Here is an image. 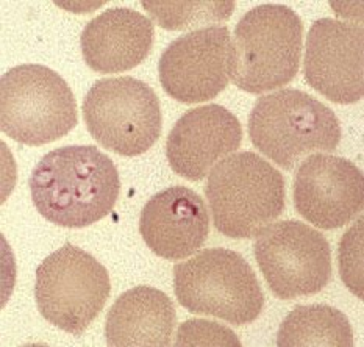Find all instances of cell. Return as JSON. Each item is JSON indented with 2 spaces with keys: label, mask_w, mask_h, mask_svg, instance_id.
Masks as SVG:
<instances>
[{
  "label": "cell",
  "mask_w": 364,
  "mask_h": 347,
  "mask_svg": "<svg viewBox=\"0 0 364 347\" xmlns=\"http://www.w3.org/2000/svg\"><path fill=\"white\" fill-rule=\"evenodd\" d=\"M28 185L43 218L60 227L83 228L112 213L121 177L113 160L96 146H65L38 161Z\"/></svg>",
  "instance_id": "obj_1"
},
{
  "label": "cell",
  "mask_w": 364,
  "mask_h": 347,
  "mask_svg": "<svg viewBox=\"0 0 364 347\" xmlns=\"http://www.w3.org/2000/svg\"><path fill=\"white\" fill-rule=\"evenodd\" d=\"M304 23L292 8L263 4L236 23L230 78L240 90L263 94L294 80L302 58Z\"/></svg>",
  "instance_id": "obj_2"
},
{
  "label": "cell",
  "mask_w": 364,
  "mask_h": 347,
  "mask_svg": "<svg viewBox=\"0 0 364 347\" xmlns=\"http://www.w3.org/2000/svg\"><path fill=\"white\" fill-rule=\"evenodd\" d=\"M205 194L216 230L233 240H249L284 210V178L253 152L220 160L208 176Z\"/></svg>",
  "instance_id": "obj_3"
},
{
  "label": "cell",
  "mask_w": 364,
  "mask_h": 347,
  "mask_svg": "<svg viewBox=\"0 0 364 347\" xmlns=\"http://www.w3.org/2000/svg\"><path fill=\"white\" fill-rule=\"evenodd\" d=\"M249 137L258 151L291 171L311 152H333L341 143V122L333 110L300 90L263 96L249 116Z\"/></svg>",
  "instance_id": "obj_4"
},
{
  "label": "cell",
  "mask_w": 364,
  "mask_h": 347,
  "mask_svg": "<svg viewBox=\"0 0 364 347\" xmlns=\"http://www.w3.org/2000/svg\"><path fill=\"white\" fill-rule=\"evenodd\" d=\"M173 291L181 306L235 326L252 324L263 311L264 294L252 266L238 252L205 249L173 267Z\"/></svg>",
  "instance_id": "obj_5"
},
{
  "label": "cell",
  "mask_w": 364,
  "mask_h": 347,
  "mask_svg": "<svg viewBox=\"0 0 364 347\" xmlns=\"http://www.w3.org/2000/svg\"><path fill=\"white\" fill-rule=\"evenodd\" d=\"M77 122L74 92L50 68L21 65L0 78V129L11 139L44 146L66 137Z\"/></svg>",
  "instance_id": "obj_6"
},
{
  "label": "cell",
  "mask_w": 364,
  "mask_h": 347,
  "mask_svg": "<svg viewBox=\"0 0 364 347\" xmlns=\"http://www.w3.org/2000/svg\"><path fill=\"white\" fill-rule=\"evenodd\" d=\"M112 283L107 267L88 252L65 244L36 269L35 299L41 316L65 332L80 336L108 301Z\"/></svg>",
  "instance_id": "obj_7"
},
{
  "label": "cell",
  "mask_w": 364,
  "mask_h": 347,
  "mask_svg": "<svg viewBox=\"0 0 364 347\" xmlns=\"http://www.w3.org/2000/svg\"><path fill=\"white\" fill-rule=\"evenodd\" d=\"M83 117L91 137L122 156L146 154L161 135L156 92L133 77L94 83L83 100Z\"/></svg>",
  "instance_id": "obj_8"
},
{
  "label": "cell",
  "mask_w": 364,
  "mask_h": 347,
  "mask_svg": "<svg viewBox=\"0 0 364 347\" xmlns=\"http://www.w3.org/2000/svg\"><path fill=\"white\" fill-rule=\"evenodd\" d=\"M253 250L269 288L284 301L321 293L333 275L326 236L300 220L264 227Z\"/></svg>",
  "instance_id": "obj_9"
},
{
  "label": "cell",
  "mask_w": 364,
  "mask_h": 347,
  "mask_svg": "<svg viewBox=\"0 0 364 347\" xmlns=\"http://www.w3.org/2000/svg\"><path fill=\"white\" fill-rule=\"evenodd\" d=\"M230 63V30L207 27L172 41L158 63V74L166 94L193 105L216 99L227 88Z\"/></svg>",
  "instance_id": "obj_10"
},
{
  "label": "cell",
  "mask_w": 364,
  "mask_h": 347,
  "mask_svg": "<svg viewBox=\"0 0 364 347\" xmlns=\"http://www.w3.org/2000/svg\"><path fill=\"white\" fill-rule=\"evenodd\" d=\"M304 75L306 83L335 104H357L364 96V30L330 18L308 31Z\"/></svg>",
  "instance_id": "obj_11"
},
{
  "label": "cell",
  "mask_w": 364,
  "mask_h": 347,
  "mask_svg": "<svg viewBox=\"0 0 364 347\" xmlns=\"http://www.w3.org/2000/svg\"><path fill=\"white\" fill-rule=\"evenodd\" d=\"M294 205L300 216L322 230L344 227L364 207L361 169L341 156L310 155L296 174Z\"/></svg>",
  "instance_id": "obj_12"
},
{
  "label": "cell",
  "mask_w": 364,
  "mask_h": 347,
  "mask_svg": "<svg viewBox=\"0 0 364 347\" xmlns=\"http://www.w3.org/2000/svg\"><path fill=\"white\" fill-rule=\"evenodd\" d=\"M242 143V125L230 110L210 104L180 117L166 141L172 171L189 181H199L213 166L233 154Z\"/></svg>",
  "instance_id": "obj_13"
},
{
  "label": "cell",
  "mask_w": 364,
  "mask_h": 347,
  "mask_svg": "<svg viewBox=\"0 0 364 347\" xmlns=\"http://www.w3.org/2000/svg\"><path fill=\"white\" fill-rule=\"evenodd\" d=\"M139 233L158 257L178 262L199 250L210 233L208 208L186 186H171L150 197L139 216Z\"/></svg>",
  "instance_id": "obj_14"
},
{
  "label": "cell",
  "mask_w": 364,
  "mask_h": 347,
  "mask_svg": "<svg viewBox=\"0 0 364 347\" xmlns=\"http://www.w3.org/2000/svg\"><path fill=\"white\" fill-rule=\"evenodd\" d=\"M154 23L130 8H109L86 23L80 38L83 60L100 74L136 68L154 46Z\"/></svg>",
  "instance_id": "obj_15"
},
{
  "label": "cell",
  "mask_w": 364,
  "mask_h": 347,
  "mask_svg": "<svg viewBox=\"0 0 364 347\" xmlns=\"http://www.w3.org/2000/svg\"><path fill=\"white\" fill-rule=\"evenodd\" d=\"M177 314L169 296L154 287H134L116 299L107 314V344L113 347H166Z\"/></svg>",
  "instance_id": "obj_16"
},
{
  "label": "cell",
  "mask_w": 364,
  "mask_h": 347,
  "mask_svg": "<svg viewBox=\"0 0 364 347\" xmlns=\"http://www.w3.org/2000/svg\"><path fill=\"white\" fill-rule=\"evenodd\" d=\"M277 346L352 347L353 330L346 314L333 306L297 305L280 324Z\"/></svg>",
  "instance_id": "obj_17"
},
{
  "label": "cell",
  "mask_w": 364,
  "mask_h": 347,
  "mask_svg": "<svg viewBox=\"0 0 364 347\" xmlns=\"http://www.w3.org/2000/svg\"><path fill=\"white\" fill-rule=\"evenodd\" d=\"M142 6L166 30H185L207 22L227 21L235 2H142Z\"/></svg>",
  "instance_id": "obj_18"
},
{
  "label": "cell",
  "mask_w": 364,
  "mask_h": 347,
  "mask_svg": "<svg viewBox=\"0 0 364 347\" xmlns=\"http://www.w3.org/2000/svg\"><path fill=\"white\" fill-rule=\"evenodd\" d=\"M339 272L346 287L363 299V218L339 244Z\"/></svg>",
  "instance_id": "obj_19"
},
{
  "label": "cell",
  "mask_w": 364,
  "mask_h": 347,
  "mask_svg": "<svg viewBox=\"0 0 364 347\" xmlns=\"http://www.w3.org/2000/svg\"><path fill=\"white\" fill-rule=\"evenodd\" d=\"M176 346H241L233 330L218 322L205 319H189L181 324Z\"/></svg>",
  "instance_id": "obj_20"
}]
</instances>
